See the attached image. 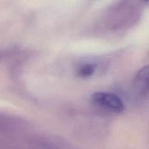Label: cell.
I'll return each mask as SVG.
<instances>
[{
  "mask_svg": "<svg viewBox=\"0 0 149 149\" xmlns=\"http://www.w3.org/2000/svg\"><path fill=\"white\" fill-rule=\"evenodd\" d=\"M144 1H145V2H148L149 1V0H143Z\"/></svg>",
  "mask_w": 149,
  "mask_h": 149,
  "instance_id": "5",
  "label": "cell"
},
{
  "mask_svg": "<svg viewBox=\"0 0 149 149\" xmlns=\"http://www.w3.org/2000/svg\"><path fill=\"white\" fill-rule=\"evenodd\" d=\"M96 68L95 63H88L83 65L78 71V75L81 77H88L91 76Z\"/></svg>",
  "mask_w": 149,
  "mask_h": 149,
  "instance_id": "3",
  "label": "cell"
},
{
  "mask_svg": "<svg viewBox=\"0 0 149 149\" xmlns=\"http://www.w3.org/2000/svg\"><path fill=\"white\" fill-rule=\"evenodd\" d=\"M92 101L97 105L115 113H121L125 106L120 98L116 94L97 92L91 96Z\"/></svg>",
  "mask_w": 149,
  "mask_h": 149,
  "instance_id": "1",
  "label": "cell"
},
{
  "mask_svg": "<svg viewBox=\"0 0 149 149\" xmlns=\"http://www.w3.org/2000/svg\"><path fill=\"white\" fill-rule=\"evenodd\" d=\"M1 57H2V54H1V52H0V59H1Z\"/></svg>",
  "mask_w": 149,
  "mask_h": 149,
  "instance_id": "4",
  "label": "cell"
},
{
  "mask_svg": "<svg viewBox=\"0 0 149 149\" xmlns=\"http://www.w3.org/2000/svg\"><path fill=\"white\" fill-rule=\"evenodd\" d=\"M133 86L136 92L145 95L149 91V65L141 68L135 76Z\"/></svg>",
  "mask_w": 149,
  "mask_h": 149,
  "instance_id": "2",
  "label": "cell"
}]
</instances>
